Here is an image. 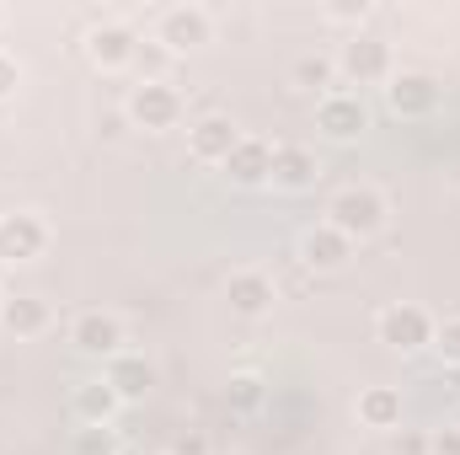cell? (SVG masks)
<instances>
[{
    "instance_id": "6da1fadb",
    "label": "cell",
    "mask_w": 460,
    "mask_h": 455,
    "mask_svg": "<svg viewBox=\"0 0 460 455\" xmlns=\"http://www.w3.org/2000/svg\"><path fill=\"white\" fill-rule=\"evenodd\" d=\"M338 76L353 81V86H385L391 76H396V54H391V43L385 38H375V32H353L343 49H338Z\"/></svg>"
},
{
    "instance_id": "7a4b0ae2",
    "label": "cell",
    "mask_w": 460,
    "mask_h": 455,
    "mask_svg": "<svg viewBox=\"0 0 460 455\" xmlns=\"http://www.w3.org/2000/svg\"><path fill=\"white\" fill-rule=\"evenodd\" d=\"M385 199L375 193V188H343L332 204H327V226L343 230L348 241H364V236H375V230L385 226Z\"/></svg>"
},
{
    "instance_id": "3957f363",
    "label": "cell",
    "mask_w": 460,
    "mask_h": 455,
    "mask_svg": "<svg viewBox=\"0 0 460 455\" xmlns=\"http://www.w3.org/2000/svg\"><path fill=\"white\" fill-rule=\"evenodd\" d=\"M385 108L396 118H434L445 108V86L429 70H402L385 81Z\"/></svg>"
},
{
    "instance_id": "277c9868",
    "label": "cell",
    "mask_w": 460,
    "mask_h": 455,
    "mask_svg": "<svg viewBox=\"0 0 460 455\" xmlns=\"http://www.w3.org/2000/svg\"><path fill=\"white\" fill-rule=\"evenodd\" d=\"M123 118L134 123V129H177V118H182V97L166 86V81H139L134 92H128V103H123Z\"/></svg>"
},
{
    "instance_id": "5b68a950",
    "label": "cell",
    "mask_w": 460,
    "mask_h": 455,
    "mask_svg": "<svg viewBox=\"0 0 460 455\" xmlns=\"http://www.w3.org/2000/svg\"><path fill=\"white\" fill-rule=\"evenodd\" d=\"M215 38V16L204 5H172L161 11V27H155V43L166 54H188V49H204Z\"/></svg>"
},
{
    "instance_id": "8992f818",
    "label": "cell",
    "mask_w": 460,
    "mask_h": 455,
    "mask_svg": "<svg viewBox=\"0 0 460 455\" xmlns=\"http://www.w3.org/2000/svg\"><path fill=\"white\" fill-rule=\"evenodd\" d=\"M375 333H380V343H391L396 353H418V348L434 343V322L418 306H385L380 322H375Z\"/></svg>"
},
{
    "instance_id": "52a82bcc",
    "label": "cell",
    "mask_w": 460,
    "mask_h": 455,
    "mask_svg": "<svg viewBox=\"0 0 460 455\" xmlns=\"http://www.w3.org/2000/svg\"><path fill=\"white\" fill-rule=\"evenodd\" d=\"M134 49H139V32L128 22H97L86 32V59L97 70H128L134 65Z\"/></svg>"
},
{
    "instance_id": "ba28073f",
    "label": "cell",
    "mask_w": 460,
    "mask_h": 455,
    "mask_svg": "<svg viewBox=\"0 0 460 455\" xmlns=\"http://www.w3.org/2000/svg\"><path fill=\"white\" fill-rule=\"evenodd\" d=\"M235 145H241V129H235L226 113H209L188 129V156H193L199 166H226Z\"/></svg>"
},
{
    "instance_id": "9c48e42d",
    "label": "cell",
    "mask_w": 460,
    "mask_h": 455,
    "mask_svg": "<svg viewBox=\"0 0 460 455\" xmlns=\"http://www.w3.org/2000/svg\"><path fill=\"white\" fill-rule=\"evenodd\" d=\"M49 252V226L38 215H0V263H32Z\"/></svg>"
},
{
    "instance_id": "30bf717a",
    "label": "cell",
    "mask_w": 460,
    "mask_h": 455,
    "mask_svg": "<svg viewBox=\"0 0 460 455\" xmlns=\"http://www.w3.org/2000/svg\"><path fill=\"white\" fill-rule=\"evenodd\" d=\"M70 343H75L81 353H92V359H118V353H123V322L108 317V311H86V317H75Z\"/></svg>"
},
{
    "instance_id": "8fae6325",
    "label": "cell",
    "mask_w": 460,
    "mask_h": 455,
    "mask_svg": "<svg viewBox=\"0 0 460 455\" xmlns=\"http://www.w3.org/2000/svg\"><path fill=\"white\" fill-rule=\"evenodd\" d=\"M316 177H322L316 150H305V145H273V188L305 193V188H316Z\"/></svg>"
},
{
    "instance_id": "7c38bea8",
    "label": "cell",
    "mask_w": 460,
    "mask_h": 455,
    "mask_svg": "<svg viewBox=\"0 0 460 455\" xmlns=\"http://www.w3.org/2000/svg\"><path fill=\"white\" fill-rule=\"evenodd\" d=\"M316 129H322L327 139H358V134L369 129V113H364V103H358V97L332 92V97H322V103H316Z\"/></svg>"
},
{
    "instance_id": "4fadbf2b",
    "label": "cell",
    "mask_w": 460,
    "mask_h": 455,
    "mask_svg": "<svg viewBox=\"0 0 460 455\" xmlns=\"http://www.w3.org/2000/svg\"><path fill=\"white\" fill-rule=\"evenodd\" d=\"M226 177L235 188H262V183H273V145L241 134V145L230 150V161H226Z\"/></svg>"
},
{
    "instance_id": "5bb4252c",
    "label": "cell",
    "mask_w": 460,
    "mask_h": 455,
    "mask_svg": "<svg viewBox=\"0 0 460 455\" xmlns=\"http://www.w3.org/2000/svg\"><path fill=\"white\" fill-rule=\"evenodd\" d=\"M226 300H230V311L235 317H268L273 311V300H279V290H273V279L268 273H230V284H226Z\"/></svg>"
},
{
    "instance_id": "9a60e30c",
    "label": "cell",
    "mask_w": 460,
    "mask_h": 455,
    "mask_svg": "<svg viewBox=\"0 0 460 455\" xmlns=\"http://www.w3.org/2000/svg\"><path fill=\"white\" fill-rule=\"evenodd\" d=\"M348 252H353V241L332 226L305 230V241H300V257H305V268H316V273H338L348 263Z\"/></svg>"
},
{
    "instance_id": "2e32d148",
    "label": "cell",
    "mask_w": 460,
    "mask_h": 455,
    "mask_svg": "<svg viewBox=\"0 0 460 455\" xmlns=\"http://www.w3.org/2000/svg\"><path fill=\"white\" fill-rule=\"evenodd\" d=\"M0 327L11 338H38V333H49V306L38 295H5L0 300Z\"/></svg>"
},
{
    "instance_id": "e0dca14e",
    "label": "cell",
    "mask_w": 460,
    "mask_h": 455,
    "mask_svg": "<svg viewBox=\"0 0 460 455\" xmlns=\"http://www.w3.org/2000/svg\"><path fill=\"white\" fill-rule=\"evenodd\" d=\"M358 424L380 429V434L402 429V391L396 386H364L358 391Z\"/></svg>"
},
{
    "instance_id": "ac0fdd59",
    "label": "cell",
    "mask_w": 460,
    "mask_h": 455,
    "mask_svg": "<svg viewBox=\"0 0 460 455\" xmlns=\"http://www.w3.org/2000/svg\"><path fill=\"white\" fill-rule=\"evenodd\" d=\"M102 380L118 391V402H139V397L155 386V370H150L139 353H118V359H108V375H102Z\"/></svg>"
},
{
    "instance_id": "d6986e66",
    "label": "cell",
    "mask_w": 460,
    "mask_h": 455,
    "mask_svg": "<svg viewBox=\"0 0 460 455\" xmlns=\"http://www.w3.org/2000/svg\"><path fill=\"white\" fill-rule=\"evenodd\" d=\"M70 407H75L81 424H113L123 402H118V391L108 380H86V386H75V402H70Z\"/></svg>"
},
{
    "instance_id": "ffe728a7",
    "label": "cell",
    "mask_w": 460,
    "mask_h": 455,
    "mask_svg": "<svg viewBox=\"0 0 460 455\" xmlns=\"http://www.w3.org/2000/svg\"><path fill=\"white\" fill-rule=\"evenodd\" d=\"M75 455H118L113 424H81L75 429Z\"/></svg>"
},
{
    "instance_id": "44dd1931",
    "label": "cell",
    "mask_w": 460,
    "mask_h": 455,
    "mask_svg": "<svg viewBox=\"0 0 460 455\" xmlns=\"http://www.w3.org/2000/svg\"><path fill=\"white\" fill-rule=\"evenodd\" d=\"M166 59H172V54H166L155 38H139V49H134V70H139V81H161Z\"/></svg>"
},
{
    "instance_id": "7402d4cb",
    "label": "cell",
    "mask_w": 460,
    "mask_h": 455,
    "mask_svg": "<svg viewBox=\"0 0 460 455\" xmlns=\"http://www.w3.org/2000/svg\"><path fill=\"white\" fill-rule=\"evenodd\" d=\"M332 59H322V54H305L300 65H295V86H305V92H322L327 81H332Z\"/></svg>"
},
{
    "instance_id": "603a6c76",
    "label": "cell",
    "mask_w": 460,
    "mask_h": 455,
    "mask_svg": "<svg viewBox=\"0 0 460 455\" xmlns=\"http://www.w3.org/2000/svg\"><path fill=\"white\" fill-rule=\"evenodd\" d=\"M226 397H230V407H241V413H252V407L262 402V380H257V375H230Z\"/></svg>"
},
{
    "instance_id": "cb8c5ba5",
    "label": "cell",
    "mask_w": 460,
    "mask_h": 455,
    "mask_svg": "<svg viewBox=\"0 0 460 455\" xmlns=\"http://www.w3.org/2000/svg\"><path fill=\"white\" fill-rule=\"evenodd\" d=\"M429 348H439V353H445L450 364H460V317L439 322V327H434V343H429Z\"/></svg>"
},
{
    "instance_id": "d4e9b609",
    "label": "cell",
    "mask_w": 460,
    "mask_h": 455,
    "mask_svg": "<svg viewBox=\"0 0 460 455\" xmlns=\"http://www.w3.org/2000/svg\"><path fill=\"white\" fill-rule=\"evenodd\" d=\"M322 22H332V27H358V22H369V0H353V5H327V11H322Z\"/></svg>"
},
{
    "instance_id": "484cf974",
    "label": "cell",
    "mask_w": 460,
    "mask_h": 455,
    "mask_svg": "<svg viewBox=\"0 0 460 455\" xmlns=\"http://www.w3.org/2000/svg\"><path fill=\"white\" fill-rule=\"evenodd\" d=\"M16 86H22V65H16V54H5V49H0V103H5Z\"/></svg>"
},
{
    "instance_id": "4316f807",
    "label": "cell",
    "mask_w": 460,
    "mask_h": 455,
    "mask_svg": "<svg viewBox=\"0 0 460 455\" xmlns=\"http://www.w3.org/2000/svg\"><path fill=\"white\" fill-rule=\"evenodd\" d=\"M429 455H460V429H439V434H429Z\"/></svg>"
},
{
    "instance_id": "83f0119b",
    "label": "cell",
    "mask_w": 460,
    "mask_h": 455,
    "mask_svg": "<svg viewBox=\"0 0 460 455\" xmlns=\"http://www.w3.org/2000/svg\"><path fill=\"white\" fill-rule=\"evenodd\" d=\"M396 455H429V440L423 434H402L396 440Z\"/></svg>"
},
{
    "instance_id": "f1b7e54d",
    "label": "cell",
    "mask_w": 460,
    "mask_h": 455,
    "mask_svg": "<svg viewBox=\"0 0 460 455\" xmlns=\"http://www.w3.org/2000/svg\"><path fill=\"white\" fill-rule=\"evenodd\" d=\"M172 455H209V445H204V434H188V440H182Z\"/></svg>"
},
{
    "instance_id": "f546056e",
    "label": "cell",
    "mask_w": 460,
    "mask_h": 455,
    "mask_svg": "<svg viewBox=\"0 0 460 455\" xmlns=\"http://www.w3.org/2000/svg\"><path fill=\"white\" fill-rule=\"evenodd\" d=\"M0 27H5V5H0Z\"/></svg>"
},
{
    "instance_id": "4dcf8cb0",
    "label": "cell",
    "mask_w": 460,
    "mask_h": 455,
    "mask_svg": "<svg viewBox=\"0 0 460 455\" xmlns=\"http://www.w3.org/2000/svg\"><path fill=\"white\" fill-rule=\"evenodd\" d=\"M161 455H172V451H161Z\"/></svg>"
},
{
    "instance_id": "1f68e13d",
    "label": "cell",
    "mask_w": 460,
    "mask_h": 455,
    "mask_svg": "<svg viewBox=\"0 0 460 455\" xmlns=\"http://www.w3.org/2000/svg\"><path fill=\"white\" fill-rule=\"evenodd\" d=\"M0 300H5V295H0Z\"/></svg>"
},
{
    "instance_id": "d6a6232c",
    "label": "cell",
    "mask_w": 460,
    "mask_h": 455,
    "mask_svg": "<svg viewBox=\"0 0 460 455\" xmlns=\"http://www.w3.org/2000/svg\"><path fill=\"white\" fill-rule=\"evenodd\" d=\"M0 268H5V263H0Z\"/></svg>"
}]
</instances>
